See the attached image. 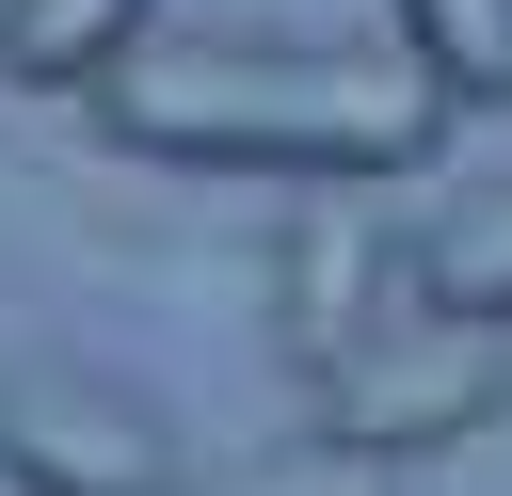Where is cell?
<instances>
[{
    "instance_id": "6da1fadb",
    "label": "cell",
    "mask_w": 512,
    "mask_h": 496,
    "mask_svg": "<svg viewBox=\"0 0 512 496\" xmlns=\"http://www.w3.org/2000/svg\"><path fill=\"white\" fill-rule=\"evenodd\" d=\"M96 128L176 176H416L448 96L416 48H256V32H144L96 80Z\"/></svg>"
},
{
    "instance_id": "7a4b0ae2",
    "label": "cell",
    "mask_w": 512,
    "mask_h": 496,
    "mask_svg": "<svg viewBox=\"0 0 512 496\" xmlns=\"http://www.w3.org/2000/svg\"><path fill=\"white\" fill-rule=\"evenodd\" d=\"M496 400H512V336H480V320H384L352 368H320V432L368 464H432V448L496 432Z\"/></svg>"
},
{
    "instance_id": "3957f363",
    "label": "cell",
    "mask_w": 512,
    "mask_h": 496,
    "mask_svg": "<svg viewBox=\"0 0 512 496\" xmlns=\"http://www.w3.org/2000/svg\"><path fill=\"white\" fill-rule=\"evenodd\" d=\"M0 480H16V496H176V432H160L128 384L16 368V384H0Z\"/></svg>"
},
{
    "instance_id": "277c9868",
    "label": "cell",
    "mask_w": 512,
    "mask_h": 496,
    "mask_svg": "<svg viewBox=\"0 0 512 496\" xmlns=\"http://www.w3.org/2000/svg\"><path fill=\"white\" fill-rule=\"evenodd\" d=\"M384 288H416V256H384V224H352V208H304L288 256H272V336H288V368H304V384L352 368V352L384 336Z\"/></svg>"
},
{
    "instance_id": "5b68a950",
    "label": "cell",
    "mask_w": 512,
    "mask_h": 496,
    "mask_svg": "<svg viewBox=\"0 0 512 496\" xmlns=\"http://www.w3.org/2000/svg\"><path fill=\"white\" fill-rule=\"evenodd\" d=\"M144 32H160V0H0V80L16 96H96Z\"/></svg>"
},
{
    "instance_id": "8992f818",
    "label": "cell",
    "mask_w": 512,
    "mask_h": 496,
    "mask_svg": "<svg viewBox=\"0 0 512 496\" xmlns=\"http://www.w3.org/2000/svg\"><path fill=\"white\" fill-rule=\"evenodd\" d=\"M416 304H432V320L512 336V192H464V208L416 240Z\"/></svg>"
},
{
    "instance_id": "52a82bcc",
    "label": "cell",
    "mask_w": 512,
    "mask_h": 496,
    "mask_svg": "<svg viewBox=\"0 0 512 496\" xmlns=\"http://www.w3.org/2000/svg\"><path fill=\"white\" fill-rule=\"evenodd\" d=\"M400 48L448 112H512V0H400Z\"/></svg>"
},
{
    "instance_id": "ba28073f",
    "label": "cell",
    "mask_w": 512,
    "mask_h": 496,
    "mask_svg": "<svg viewBox=\"0 0 512 496\" xmlns=\"http://www.w3.org/2000/svg\"><path fill=\"white\" fill-rule=\"evenodd\" d=\"M224 496H400V464H368V448H336V432H320V448H272V464H240Z\"/></svg>"
}]
</instances>
